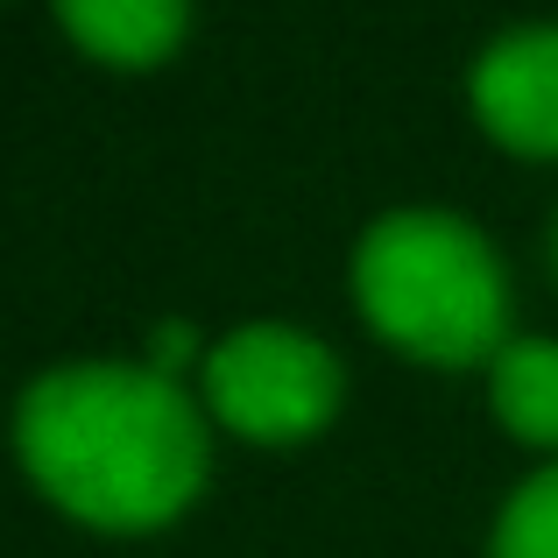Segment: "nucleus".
<instances>
[{
  "label": "nucleus",
  "mask_w": 558,
  "mask_h": 558,
  "mask_svg": "<svg viewBox=\"0 0 558 558\" xmlns=\"http://www.w3.org/2000/svg\"><path fill=\"white\" fill-rule=\"evenodd\" d=\"M14 452L64 517L93 531H156L205 488V424L156 368L78 361L28 381L14 403Z\"/></svg>",
  "instance_id": "1"
},
{
  "label": "nucleus",
  "mask_w": 558,
  "mask_h": 558,
  "mask_svg": "<svg viewBox=\"0 0 558 558\" xmlns=\"http://www.w3.org/2000/svg\"><path fill=\"white\" fill-rule=\"evenodd\" d=\"M354 298L368 326L410 361L466 368L509 347L502 262L452 213H389L354 247Z\"/></svg>",
  "instance_id": "2"
},
{
  "label": "nucleus",
  "mask_w": 558,
  "mask_h": 558,
  "mask_svg": "<svg viewBox=\"0 0 558 558\" xmlns=\"http://www.w3.org/2000/svg\"><path fill=\"white\" fill-rule=\"evenodd\" d=\"M340 361L326 340L298 326H241L205 354V403L219 424L262 446H290L332 424L340 410Z\"/></svg>",
  "instance_id": "3"
},
{
  "label": "nucleus",
  "mask_w": 558,
  "mask_h": 558,
  "mask_svg": "<svg viewBox=\"0 0 558 558\" xmlns=\"http://www.w3.org/2000/svg\"><path fill=\"white\" fill-rule=\"evenodd\" d=\"M474 113L502 149L558 156V28H509L481 50Z\"/></svg>",
  "instance_id": "4"
},
{
  "label": "nucleus",
  "mask_w": 558,
  "mask_h": 558,
  "mask_svg": "<svg viewBox=\"0 0 558 558\" xmlns=\"http://www.w3.org/2000/svg\"><path fill=\"white\" fill-rule=\"evenodd\" d=\"M184 14L191 0H57V22L71 28V43L121 71L163 64L184 36Z\"/></svg>",
  "instance_id": "5"
},
{
  "label": "nucleus",
  "mask_w": 558,
  "mask_h": 558,
  "mask_svg": "<svg viewBox=\"0 0 558 558\" xmlns=\"http://www.w3.org/2000/svg\"><path fill=\"white\" fill-rule=\"evenodd\" d=\"M495 417L523 446H558V340H509L495 354Z\"/></svg>",
  "instance_id": "6"
},
{
  "label": "nucleus",
  "mask_w": 558,
  "mask_h": 558,
  "mask_svg": "<svg viewBox=\"0 0 558 558\" xmlns=\"http://www.w3.org/2000/svg\"><path fill=\"white\" fill-rule=\"evenodd\" d=\"M488 558H558V460L509 495Z\"/></svg>",
  "instance_id": "7"
},
{
  "label": "nucleus",
  "mask_w": 558,
  "mask_h": 558,
  "mask_svg": "<svg viewBox=\"0 0 558 558\" xmlns=\"http://www.w3.org/2000/svg\"><path fill=\"white\" fill-rule=\"evenodd\" d=\"M184 354H191V326H163V332H156V375H170Z\"/></svg>",
  "instance_id": "8"
},
{
  "label": "nucleus",
  "mask_w": 558,
  "mask_h": 558,
  "mask_svg": "<svg viewBox=\"0 0 558 558\" xmlns=\"http://www.w3.org/2000/svg\"><path fill=\"white\" fill-rule=\"evenodd\" d=\"M551 255H558V227H551Z\"/></svg>",
  "instance_id": "9"
}]
</instances>
